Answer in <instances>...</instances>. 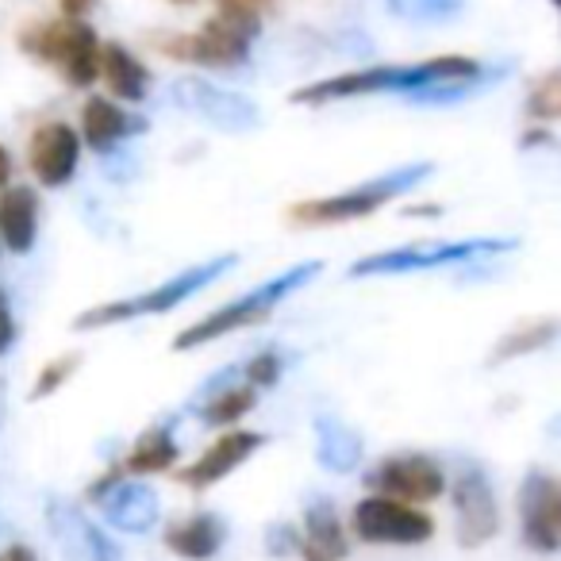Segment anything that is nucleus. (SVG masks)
<instances>
[{
    "mask_svg": "<svg viewBox=\"0 0 561 561\" xmlns=\"http://www.w3.org/2000/svg\"><path fill=\"white\" fill-rule=\"evenodd\" d=\"M39 239V193L27 185L0 188V247L12 254H32Z\"/></svg>",
    "mask_w": 561,
    "mask_h": 561,
    "instance_id": "obj_20",
    "label": "nucleus"
},
{
    "mask_svg": "<svg viewBox=\"0 0 561 561\" xmlns=\"http://www.w3.org/2000/svg\"><path fill=\"white\" fill-rule=\"evenodd\" d=\"M438 165L435 162H404L385 170L381 178H369L354 188H343V193L331 196H308V201H297L289 208V219L297 227H339L351 224V219H369L381 208H389L392 201L415 193L423 181L435 178Z\"/></svg>",
    "mask_w": 561,
    "mask_h": 561,
    "instance_id": "obj_4",
    "label": "nucleus"
},
{
    "mask_svg": "<svg viewBox=\"0 0 561 561\" xmlns=\"http://www.w3.org/2000/svg\"><path fill=\"white\" fill-rule=\"evenodd\" d=\"M280 374H285V354H280L277 346H265V351H257L254 358L239 362V377L257 392L273 389V385L280 381Z\"/></svg>",
    "mask_w": 561,
    "mask_h": 561,
    "instance_id": "obj_27",
    "label": "nucleus"
},
{
    "mask_svg": "<svg viewBox=\"0 0 561 561\" xmlns=\"http://www.w3.org/2000/svg\"><path fill=\"white\" fill-rule=\"evenodd\" d=\"M250 43L254 32L239 24H227V20H208L196 35H165L154 47L162 50L173 62L188 66H208V70H239L250 58Z\"/></svg>",
    "mask_w": 561,
    "mask_h": 561,
    "instance_id": "obj_8",
    "label": "nucleus"
},
{
    "mask_svg": "<svg viewBox=\"0 0 561 561\" xmlns=\"http://www.w3.org/2000/svg\"><path fill=\"white\" fill-rule=\"evenodd\" d=\"M257 404V389H250L239 377V362L234 366H224L201 392L193 397V412L204 427H231L242 415H250Z\"/></svg>",
    "mask_w": 561,
    "mask_h": 561,
    "instance_id": "obj_17",
    "label": "nucleus"
},
{
    "mask_svg": "<svg viewBox=\"0 0 561 561\" xmlns=\"http://www.w3.org/2000/svg\"><path fill=\"white\" fill-rule=\"evenodd\" d=\"M273 0H216L219 9V20H227V24H239L247 27V32H262V12L270 9Z\"/></svg>",
    "mask_w": 561,
    "mask_h": 561,
    "instance_id": "obj_31",
    "label": "nucleus"
},
{
    "mask_svg": "<svg viewBox=\"0 0 561 561\" xmlns=\"http://www.w3.org/2000/svg\"><path fill=\"white\" fill-rule=\"evenodd\" d=\"M489 78L477 58L466 55H438L427 62H412V66H366V70H351V73H335V78L312 81V85L297 89L293 104H335V101H351V96H377V93H415V89L427 85H446V81H469V85H481Z\"/></svg>",
    "mask_w": 561,
    "mask_h": 561,
    "instance_id": "obj_1",
    "label": "nucleus"
},
{
    "mask_svg": "<svg viewBox=\"0 0 561 561\" xmlns=\"http://www.w3.org/2000/svg\"><path fill=\"white\" fill-rule=\"evenodd\" d=\"M527 116L530 119H542V124H553L561 116V73L550 70L530 85L527 96Z\"/></svg>",
    "mask_w": 561,
    "mask_h": 561,
    "instance_id": "obj_29",
    "label": "nucleus"
},
{
    "mask_svg": "<svg viewBox=\"0 0 561 561\" xmlns=\"http://www.w3.org/2000/svg\"><path fill=\"white\" fill-rule=\"evenodd\" d=\"M178 438H173V415L170 420H158L135 438V446L124 458V473H165V469L178 466Z\"/></svg>",
    "mask_w": 561,
    "mask_h": 561,
    "instance_id": "obj_23",
    "label": "nucleus"
},
{
    "mask_svg": "<svg viewBox=\"0 0 561 561\" xmlns=\"http://www.w3.org/2000/svg\"><path fill=\"white\" fill-rule=\"evenodd\" d=\"M312 450H316V461H320L328 473L335 477H346L354 473V469L362 466V458H366V443H362V435L351 427L346 420H339L335 412H320L312 420Z\"/></svg>",
    "mask_w": 561,
    "mask_h": 561,
    "instance_id": "obj_19",
    "label": "nucleus"
},
{
    "mask_svg": "<svg viewBox=\"0 0 561 561\" xmlns=\"http://www.w3.org/2000/svg\"><path fill=\"white\" fill-rule=\"evenodd\" d=\"M454 530L461 550H481L500 535V504L489 473L481 466H466L450 484Z\"/></svg>",
    "mask_w": 561,
    "mask_h": 561,
    "instance_id": "obj_12",
    "label": "nucleus"
},
{
    "mask_svg": "<svg viewBox=\"0 0 561 561\" xmlns=\"http://www.w3.org/2000/svg\"><path fill=\"white\" fill-rule=\"evenodd\" d=\"M466 9V0H389V12L408 24H438Z\"/></svg>",
    "mask_w": 561,
    "mask_h": 561,
    "instance_id": "obj_26",
    "label": "nucleus"
},
{
    "mask_svg": "<svg viewBox=\"0 0 561 561\" xmlns=\"http://www.w3.org/2000/svg\"><path fill=\"white\" fill-rule=\"evenodd\" d=\"M20 50L39 62L58 66L70 85L85 89L101 78V39L85 20H55V24H32L20 32Z\"/></svg>",
    "mask_w": 561,
    "mask_h": 561,
    "instance_id": "obj_6",
    "label": "nucleus"
},
{
    "mask_svg": "<svg viewBox=\"0 0 561 561\" xmlns=\"http://www.w3.org/2000/svg\"><path fill=\"white\" fill-rule=\"evenodd\" d=\"M262 446H265V435H257V431H224V435H219L216 443H211L208 450L193 461V466L181 469L178 481L193 492H208L211 484L227 481L242 461L254 458Z\"/></svg>",
    "mask_w": 561,
    "mask_h": 561,
    "instance_id": "obj_16",
    "label": "nucleus"
},
{
    "mask_svg": "<svg viewBox=\"0 0 561 561\" xmlns=\"http://www.w3.org/2000/svg\"><path fill=\"white\" fill-rule=\"evenodd\" d=\"M147 119L135 116V112L119 108V104L104 101V96H89L85 108H81V135L96 154H116L127 139L147 131Z\"/></svg>",
    "mask_w": 561,
    "mask_h": 561,
    "instance_id": "obj_18",
    "label": "nucleus"
},
{
    "mask_svg": "<svg viewBox=\"0 0 561 561\" xmlns=\"http://www.w3.org/2000/svg\"><path fill=\"white\" fill-rule=\"evenodd\" d=\"M96 507H101L108 527H116L119 535H135V538L150 535V530L158 527V519H162V500H158L154 484L135 481V477H127V473L96 500Z\"/></svg>",
    "mask_w": 561,
    "mask_h": 561,
    "instance_id": "obj_15",
    "label": "nucleus"
},
{
    "mask_svg": "<svg viewBox=\"0 0 561 561\" xmlns=\"http://www.w3.org/2000/svg\"><path fill=\"white\" fill-rule=\"evenodd\" d=\"M519 250L515 234H477V239H458V242H408V247H392L381 254L358 257L351 265V277H400V273H427V270H450V265H473L489 262V257H504Z\"/></svg>",
    "mask_w": 561,
    "mask_h": 561,
    "instance_id": "obj_5",
    "label": "nucleus"
},
{
    "mask_svg": "<svg viewBox=\"0 0 561 561\" xmlns=\"http://www.w3.org/2000/svg\"><path fill=\"white\" fill-rule=\"evenodd\" d=\"M558 320L553 316H542V320H523L519 328H512L489 354V369L496 366H507L515 358H527V354H538V351H550L558 343Z\"/></svg>",
    "mask_w": 561,
    "mask_h": 561,
    "instance_id": "obj_25",
    "label": "nucleus"
},
{
    "mask_svg": "<svg viewBox=\"0 0 561 561\" xmlns=\"http://www.w3.org/2000/svg\"><path fill=\"white\" fill-rule=\"evenodd\" d=\"M58 9H62L66 20H85L96 9V0H58Z\"/></svg>",
    "mask_w": 561,
    "mask_h": 561,
    "instance_id": "obj_33",
    "label": "nucleus"
},
{
    "mask_svg": "<svg viewBox=\"0 0 561 561\" xmlns=\"http://www.w3.org/2000/svg\"><path fill=\"white\" fill-rule=\"evenodd\" d=\"M362 481L377 496L404 500V504H431V500H438L446 492V469L431 454L400 450L381 458L377 466H369V473Z\"/></svg>",
    "mask_w": 561,
    "mask_h": 561,
    "instance_id": "obj_9",
    "label": "nucleus"
},
{
    "mask_svg": "<svg viewBox=\"0 0 561 561\" xmlns=\"http://www.w3.org/2000/svg\"><path fill=\"white\" fill-rule=\"evenodd\" d=\"M9 181H12V154L4 147H0V188L9 185Z\"/></svg>",
    "mask_w": 561,
    "mask_h": 561,
    "instance_id": "obj_36",
    "label": "nucleus"
},
{
    "mask_svg": "<svg viewBox=\"0 0 561 561\" xmlns=\"http://www.w3.org/2000/svg\"><path fill=\"white\" fill-rule=\"evenodd\" d=\"M78 366H81V354L78 351L50 358L47 366H43L39 374H35V385H32V392H27V400H47V397H55V392L62 389V385L70 381L73 374H78Z\"/></svg>",
    "mask_w": 561,
    "mask_h": 561,
    "instance_id": "obj_28",
    "label": "nucleus"
},
{
    "mask_svg": "<svg viewBox=\"0 0 561 561\" xmlns=\"http://www.w3.org/2000/svg\"><path fill=\"white\" fill-rule=\"evenodd\" d=\"M27 165H32L35 181L43 188L70 185L81 165V135L70 124H62V119L35 127L32 142H27Z\"/></svg>",
    "mask_w": 561,
    "mask_h": 561,
    "instance_id": "obj_14",
    "label": "nucleus"
},
{
    "mask_svg": "<svg viewBox=\"0 0 561 561\" xmlns=\"http://www.w3.org/2000/svg\"><path fill=\"white\" fill-rule=\"evenodd\" d=\"M320 273H323V262L289 265V270L277 273V277L262 280L257 289H250V293H242V297L227 300L224 308H216V312H208L204 320H196V323H188L185 331H178V335H173V351H178V354L201 351V346L216 343V339H224V335L257 328V323L270 320L273 308L285 305L289 297H297L300 289H308V285H312Z\"/></svg>",
    "mask_w": 561,
    "mask_h": 561,
    "instance_id": "obj_2",
    "label": "nucleus"
},
{
    "mask_svg": "<svg viewBox=\"0 0 561 561\" xmlns=\"http://www.w3.org/2000/svg\"><path fill=\"white\" fill-rule=\"evenodd\" d=\"M234 265H239V254H216V257H204V262H193L181 273H173V277H165L162 285H150V289L135 293V297L104 300V305H96V308H85V312L73 320V331L85 335V331L116 328V323L147 320V316H165L185 305V300H193L196 293H204L208 285H216Z\"/></svg>",
    "mask_w": 561,
    "mask_h": 561,
    "instance_id": "obj_3",
    "label": "nucleus"
},
{
    "mask_svg": "<svg viewBox=\"0 0 561 561\" xmlns=\"http://www.w3.org/2000/svg\"><path fill=\"white\" fill-rule=\"evenodd\" d=\"M101 78H104V85L112 89V96H119V101L139 104V101H147V93H150L147 66L127 47H119V43H101Z\"/></svg>",
    "mask_w": 561,
    "mask_h": 561,
    "instance_id": "obj_24",
    "label": "nucleus"
},
{
    "mask_svg": "<svg viewBox=\"0 0 561 561\" xmlns=\"http://www.w3.org/2000/svg\"><path fill=\"white\" fill-rule=\"evenodd\" d=\"M170 96L181 112H193L204 124H211L216 131L227 135H247L262 124V112H257V104L250 96L234 93V89H219L204 78H178Z\"/></svg>",
    "mask_w": 561,
    "mask_h": 561,
    "instance_id": "obj_10",
    "label": "nucleus"
},
{
    "mask_svg": "<svg viewBox=\"0 0 561 561\" xmlns=\"http://www.w3.org/2000/svg\"><path fill=\"white\" fill-rule=\"evenodd\" d=\"M408 216H438L443 208H435V204H423V208H404Z\"/></svg>",
    "mask_w": 561,
    "mask_h": 561,
    "instance_id": "obj_37",
    "label": "nucleus"
},
{
    "mask_svg": "<svg viewBox=\"0 0 561 561\" xmlns=\"http://www.w3.org/2000/svg\"><path fill=\"white\" fill-rule=\"evenodd\" d=\"M305 542L312 546L316 553H323L328 561H346L351 553V538H346V523L339 515L335 500L331 496H312L305 504Z\"/></svg>",
    "mask_w": 561,
    "mask_h": 561,
    "instance_id": "obj_22",
    "label": "nucleus"
},
{
    "mask_svg": "<svg viewBox=\"0 0 561 561\" xmlns=\"http://www.w3.org/2000/svg\"><path fill=\"white\" fill-rule=\"evenodd\" d=\"M515 507H519L523 546L553 558L561 550V484L546 469H530L519 481Z\"/></svg>",
    "mask_w": 561,
    "mask_h": 561,
    "instance_id": "obj_11",
    "label": "nucleus"
},
{
    "mask_svg": "<svg viewBox=\"0 0 561 561\" xmlns=\"http://www.w3.org/2000/svg\"><path fill=\"white\" fill-rule=\"evenodd\" d=\"M262 546H265V553H270L273 561H285V558H297L300 546H305V535H300L293 523L277 519V523H270V527H265Z\"/></svg>",
    "mask_w": 561,
    "mask_h": 561,
    "instance_id": "obj_30",
    "label": "nucleus"
},
{
    "mask_svg": "<svg viewBox=\"0 0 561 561\" xmlns=\"http://www.w3.org/2000/svg\"><path fill=\"white\" fill-rule=\"evenodd\" d=\"M162 542L181 561H211L227 542V523L216 512H193L165 527Z\"/></svg>",
    "mask_w": 561,
    "mask_h": 561,
    "instance_id": "obj_21",
    "label": "nucleus"
},
{
    "mask_svg": "<svg viewBox=\"0 0 561 561\" xmlns=\"http://www.w3.org/2000/svg\"><path fill=\"white\" fill-rule=\"evenodd\" d=\"M47 527L55 538L62 561H124L119 546L89 519V512L70 500H50L47 504Z\"/></svg>",
    "mask_w": 561,
    "mask_h": 561,
    "instance_id": "obj_13",
    "label": "nucleus"
},
{
    "mask_svg": "<svg viewBox=\"0 0 561 561\" xmlns=\"http://www.w3.org/2000/svg\"><path fill=\"white\" fill-rule=\"evenodd\" d=\"M530 147H553V135L550 131H527L523 135V150Z\"/></svg>",
    "mask_w": 561,
    "mask_h": 561,
    "instance_id": "obj_35",
    "label": "nucleus"
},
{
    "mask_svg": "<svg viewBox=\"0 0 561 561\" xmlns=\"http://www.w3.org/2000/svg\"><path fill=\"white\" fill-rule=\"evenodd\" d=\"M0 561H39V553H35L27 542H12L0 550Z\"/></svg>",
    "mask_w": 561,
    "mask_h": 561,
    "instance_id": "obj_34",
    "label": "nucleus"
},
{
    "mask_svg": "<svg viewBox=\"0 0 561 561\" xmlns=\"http://www.w3.org/2000/svg\"><path fill=\"white\" fill-rule=\"evenodd\" d=\"M550 4H558V0H550Z\"/></svg>",
    "mask_w": 561,
    "mask_h": 561,
    "instance_id": "obj_39",
    "label": "nucleus"
},
{
    "mask_svg": "<svg viewBox=\"0 0 561 561\" xmlns=\"http://www.w3.org/2000/svg\"><path fill=\"white\" fill-rule=\"evenodd\" d=\"M170 4H193V0H170Z\"/></svg>",
    "mask_w": 561,
    "mask_h": 561,
    "instance_id": "obj_38",
    "label": "nucleus"
},
{
    "mask_svg": "<svg viewBox=\"0 0 561 561\" xmlns=\"http://www.w3.org/2000/svg\"><path fill=\"white\" fill-rule=\"evenodd\" d=\"M16 339H20V323H16V312H12V300H9V293L0 289V358L16 346Z\"/></svg>",
    "mask_w": 561,
    "mask_h": 561,
    "instance_id": "obj_32",
    "label": "nucleus"
},
{
    "mask_svg": "<svg viewBox=\"0 0 561 561\" xmlns=\"http://www.w3.org/2000/svg\"><path fill=\"white\" fill-rule=\"evenodd\" d=\"M351 530L369 546H423L435 538V519L415 504L369 492L354 504Z\"/></svg>",
    "mask_w": 561,
    "mask_h": 561,
    "instance_id": "obj_7",
    "label": "nucleus"
}]
</instances>
